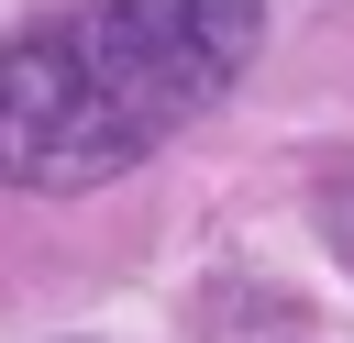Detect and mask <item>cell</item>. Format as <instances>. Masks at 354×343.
I'll return each mask as SVG.
<instances>
[{
    "label": "cell",
    "instance_id": "cell-1",
    "mask_svg": "<svg viewBox=\"0 0 354 343\" xmlns=\"http://www.w3.org/2000/svg\"><path fill=\"white\" fill-rule=\"evenodd\" d=\"M266 44V0H100L0 44V177L77 199L133 177Z\"/></svg>",
    "mask_w": 354,
    "mask_h": 343
}]
</instances>
